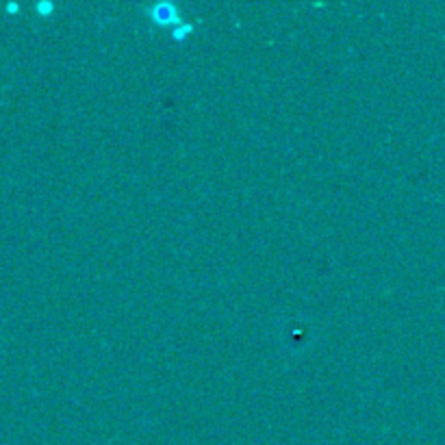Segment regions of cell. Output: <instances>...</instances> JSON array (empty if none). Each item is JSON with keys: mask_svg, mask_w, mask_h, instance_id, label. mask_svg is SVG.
<instances>
[{"mask_svg": "<svg viewBox=\"0 0 445 445\" xmlns=\"http://www.w3.org/2000/svg\"><path fill=\"white\" fill-rule=\"evenodd\" d=\"M150 18H153V22L159 24V27H167V24L181 22L179 9H176V5H172V3H157L150 9Z\"/></svg>", "mask_w": 445, "mask_h": 445, "instance_id": "1", "label": "cell"}, {"mask_svg": "<svg viewBox=\"0 0 445 445\" xmlns=\"http://www.w3.org/2000/svg\"><path fill=\"white\" fill-rule=\"evenodd\" d=\"M191 31H193V27H191V24H181L179 29H174V35H172V37H174L176 41H181V39H185V37H187Z\"/></svg>", "mask_w": 445, "mask_h": 445, "instance_id": "2", "label": "cell"}, {"mask_svg": "<svg viewBox=\"0 0 445 445\" xmlns=\"http://www.w3.org/2000/svg\"><path fill=\"white\" fill-rule=\"evenodd\" d=\"M53 9H55V7H53V3H46V0H44V3H39V5H37V11H39V13H44V15H51V13H53Z\"/></svg>", "mask_w": 445, "mask_h": 445, "instance_id": "3", "label": "cell"}]
</instances>
